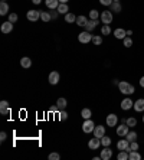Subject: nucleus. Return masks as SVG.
<instances>
[{
    "label": "nucleus",
    "instance_id": "nucleus-1",
    "mask_svg": "<svg viewBox=\"0 0 144 160\" xmlns=\"http://www.w3.org/2000/svg\"><path fill=\"white\" fill-rule=\"evenodd\" d=\"M118 88H120V92L124 94V95H131V94H134V91H135V88L130 82H127V81H120Z\"/></svg>",
    "mask_w": 144,
    "mask_h": 160
},
{
    "label": "nucleus",
    "instance_id": "nucleus-2",
    "mask_svg": "<svg viewBox=\"0 0 144 160\" xmlns=\"http://www.w3.org/2000/svg\"><path fill=\"white\" fill-rule=\"evenodd\" d=\"M94 128H95V124H94V121H92L91 118H88V120L84 121V124H82V131H84V133H87V134L94 133Z\"/></svg>",
    "mask_w": 144,
    "mask_h": 160
},
{
    "label": "nucleus",
    "instance_id": "nucleus-3",
    "mask_svg": "<svg viewBox=\"0 0 144 160\" xmlns=\"http://www.w3.org/2000/svg\"><path fill=\"white\" fill-rule=\"evenodd\" d=\"M101 22L104 23V25H110L112 23V12L110 10H104L101 13Z\"/></svg>",
    "mask_w": 144,
    "mask_h": 160
},
{
    "label": "nucleus",
    "instance_id": "nucleus-4",
    "mask_svg": "<svg viewBox=\"0 0 144 160\" xmlns=\"http://www.w3.org/2000/svg\"><path fill=\"white\" fill-rule=\"evenodd\" d=\"M78 41L81 43H89L92 41V35H89L88 31H85V32H81L78 35Z\"/></svg>",
    "mask_w": 144,
    "mask_h": 160
},
{
    "label": "nucleus",
    "instance_id": "nucleus-5",
    "mask_svg": "<svg viewBox=\"0 0 144 160\" xmlns=\"http://www.w3.org/2000/svg\"><path fill=\"white\" fill-rule=\"evenodd\" d=\"M26 17H27V20L30 22H36L41 19V12L39 10H29L26 13Z\"/></svg>",
    "mask_w": 144,
    "mask_h": 160
},
{
    "label": "nucleus",
    "instance_id": "nucleus-6",
    "mask_svg": "<svg viewBox=\"0 0 144 160\" xmlns=\"http://www.w3.org/2000/svg\"><path fill=\"white\" fill-rule=\"evenodd\" d=\"M128 131H130V127H128L125 123H122L121 126L117 127V134H118L120 137H125V136L128 134Z\"/></svg>",
    "mask_w": 144,
    "mask_h": 160
},
{
    "label": "nucleus",
    "instance_id": "nucleus-7",
    "mask_svg": "<svg viewBox=\"0 0 144 160\" xmlns=\"http://www.w3.org/2000/svg\"><path fill=\"white\" fill-rule=\"evenodd\" d=\"M100 146H101V139L95 137V136H94V139H91V140L88 141V147H89L91 150L100 149Z\"/></svg>",
    "mask_w": 144,
    "mask_h": 160
},
{
    "label": "nucleus",
    "instance_id": "nucleus-8",
    "mask_svg": "<svg viewBox=\"0 0 144 160\" xmlns=\"http://www.w3.org/2000/svg\"><path fill=\"white\" fill-rule=\"evenodd\" d=\"M117 123H118V117L115 114H108L107 116V126L108 127H115Z\"/></svg>",
    "mask_w": 144,
    "mask_h": 160
},
{
    "label": "nucleus",
    "instance_id": "nucleus-9",
    "mask_svg": "<svg viewBox=\"0 0 144 160\" xmlns=\"http://www.w3.org/2000/svg\"><path fill=\"white\" fill-rule=\"evenodd\" d=\"M13 31V23L10 20L4 22V23H1V32L4 33V35H9V33Z\"/></svg>",
    "mask_w": 144,
    "mask_h": 160
},
{
    "label": "nucleus",
    "instance_id": "nucleus-10",
    "mask_svg": "<svg viewBox=\"0 0 144 160\" xmlns=\"http://www.w3.org/2000/svg\"><path fill=\"white\" fill-rule=\"evenodd\" d=\"M133 105H134V101L131 100V98H124V100L121 101V108L124 110V111L133 108Z\"/></svg>",
    "mask_w": 144,
    "mask_h": 160
},
{
    "label": "nucleus",
    "instance_id": "nucleus-11",
    "mask_svg": "<svg viewBox=\"0 0 144 160\" xmlns=\"http://www.w3.org/2000/svg\"><path fill=\"white\" fill-rule=\"evenodd\" d=\"M49 84L51 85H56L58 82H59V72H56V71H52L51 74H49Z\"/></svg>",
    "mask_w": 144,
    "mask_h": 160
},
{
    "label": "nucleus",
    "instance_id": "nucleus-12",
    "mask_svg": "<svg viewBox=\"0 0 144 160\" xmlns=\"http://www.w3.org/2000/svg\"><path fill=\"white\" fill-rule=\"evenodd\" d=\"M101 160H110L112 157V150L108 147H104V150H101Z\"/></svg>",
    "mask_w": 144,
    "mask_h": 160
},
{
    "label": "nucleus",
    "instance_id": "nucleus-13",
    "mask_svg": "<svg viewBox=\"0 0 144 160\" xmlns=\"http://www.w3.org/2000/svg\"><path fill=\"white\" fill-rule=\"evenodd\" d=\"M94 136L98 137V139L104 137L105 136V127L104 126H95V128H94Z\"/></svg>",
    "mask_w": 144,
    "mask_h": 160
},
{
    "label": "nucleus",
    "instance_id": "nucleus-14",
    "mask_svg": "<svg viewBox=\"0 0 144 160\" xmlns=\"http://www.w3.org/2000/svg\"><path fill=\"white\" fill-rule=\"evenodd\" d=\"M9 113H10V108H9V103L3 100V101L0 103V114H1V116H6V114H9Z\"/></svg>",
    "mask_w": 144,
    "mask_h": 160
},
{
    "label": "nucleus",
    "instance_id": "nucleus-15",
    "mask_svg": "<svg viewBox=\"0 0 144 160\" xmlns=\"http://www.w3.org/2000/svg\"><path fill=\"white\" fill-rule=\"evenodd\" d=\"M45 4H46L48 9L54 10V9H58V6L61 4V1L59 0H45Z\"/></svg>",
    "mask_w": 144,
    "mask_h": 160
},
{
    "label": "nucleus",
    "instance_id": "nucleus-16",
    "mask_svg": "<svg viewBox=\"0 0 144 160\" xmlns=\"http://www.w3.org/2000/svg\"><path fill=\"white\" fill-rule=\"evenodd\" d=\"M133 108L137 111V113H143L144 111V100L143 98H140V100H137L135 103H134Z\"/></svg>",
    "mask_w": 144,
    "mask_h": 160
},
{
    "label": "nucleus",
    "instance_id": "nucleus-17",
    "mask_svg": "<svg viewBox=\"0 0 144 160\" xmlns=\"http://www.w3.org/2000/svg\"><path fill=\"white\" fill-rule=\"evenodd\" d=\"M128 147H130V141L127 139H122L117 143V149L120 150V151H121V150H127Z\"/></svg>",
    "mask_w": 144,
    "mask_h": 160
},
{
    "label": "nucleus",
    "instance_id": "nucleus-18",
    "mask_svg": "<svg viewBox=\"0 0 144 160\" xmlns=\"http://www.w3.org/2000/svg\"><path fill=\"white\" fill-rule=\"evenodd\" d=\"M20 66L25 68V69L30 68V66H32V59H30V58H27V56H23L22 59H20Z\"/></svg>",
    "mask_w": 144,
    "mask_h": 160
},
{
    "label": "nucleus",
    "instance_id": "nucleus-19",
    "mask_svg": "<svg viewBox=\"0 0 144 160\" xmlns=\"http://www.w3.org/2000/svg\"><path fill=\"white\" fill-rule=\"evenodd\" d=\"M114 36H115L117 39H124V38L127 36V31H124V29H121V28H118V29L114 31Z\"/></svg>",
    "mask_w": 144,
    "mask_h": 160
},
{
    "label": "nucleus",
    "instance_id": "nucleus-20",
    "mask_svg": "<svg viewBox=\"0 0 144 160\" xmlns=\"http://www.w3.org/2000/svg\"><path fill=\"white\" fill-rule=\"evenodd\" d=\"M56 105H58V108L59 110H65L68 105V101H67V98H58V101H56Z\"/></svg>",
    "mask_w": 144,
    "mask_h": 160
},
{
    "label": "nucleus",
    "instance_id": "nucleus-21",
    "mask_svg": "<svg viewBox=\"0 0 144 160\" xmlns=\"http://www.w3.org/2000/svg\"><path fill=\"white\" fill-rule=\"evenodd\" d=\"M7 13H9V4L6 1H1L0 3V15L1 16H6Z\"/></svg>",
    "mask_w": 144,
    "mask_h": 160
},
{
    "label": "nucleus",
    "instance_id": "nucleus-22",
    "mask_svg": "<svg viewBox=\"0 0 144 160\" xmlns=\"http://www.w3.org/2000/svg\"><path fill=\"white\" fill-rule=\"evenodd\" d=\"M97 25H98V19H97V20H88V23L85 25V29H87L88 32H92V31L95 29Z\"/></svg>",
    "mask_w": 144,
    "mask_h": 160
},
{
    "label": "nucleus",
    "instance_id": "nucleus-23",
    "mask_svg": "<svg viewBox=\"0 0 144 160\" xmlns=\"http://www.w3.org/2000/svg\"><path fill=\"white\" fill-rule=\"evenodd\" d=\"M128 159L130 160H140L141 159V154H140L137 150H131V151L128 153Z\"/></svg>",
    "mask_w": 144,
    "mask_h": 160
},
{
    "label": "nucleus",
    "instance_id": "nucleus-24",
    "mask_svg": "<svg viewBox=\"0 0 144 160\" xmlns=\"http://www.w3.org/2000/svg\"><path fill=\"white\" fill-rule=\"evenodd\" d=\"M77 23H78V26H84V28H85V25L88 23V19H87L85 16H78Z\"/></svg>",
    "mask_w": 144,
    "mask_h": 160
},
{
    "label": "nucleus",
    "instance_id": "nucleus-25",
    "mask_svg": "<svg viewBox=\"0 0 144 160\" xmlns=\"http://www.w3.org/2000/svg\"><path fill=\"white\" fill-rule=\"evenodd\" d=\"M111 12H115V13H120L121 12V4H120V1H112V4H111Z\"/></svg>",
    "mask_w": 144,
    "mask_h": 160
},
{
    "label": "nucleus",
    "instance_id": "nucleus-26",
    "mask_svg": "<svg viewBox=\"0 0 144 160\" xmlns=\"http://www.w3.org/2000/svg\"><path fill=\"white\" fill-rule=\"evenodd\" d=\"M125 124L128 126V127H135L137 126V120H135V117H128L127 120H125Z\"/></svg>",
    "mask_w": 144,
    "mask_h": 160
},
{
    "label": "nucleus",
    "instance_id": "nucleus-27",
    "mask_svg": "<svg viewBox=\"0 0 144 160\" xmlns=\"http://www.w3.org/2000/svg\"><path fill=\"white\" fill-rule=\"evenodd\" d=\"M65 22L74 23V22H77V16H75L74 13H67V15H65Z\"/></svg>",
    "mask_w": 144,
    "mask_h": 160
},
{
    "label": "nucleus",
    "instance_id": "nucleus-28",
    "mask_svg": "<svg viewBox=\"0 0 144 160\" xmlns=\"http://www.w3.org/2000/svg\"><path fill=\"white\" fill-rule=\"evenodd\" d=\"M41 19H42V22L52 20V17H51V13H49V12H41Z\"/></svg>",
    "mask_w": 144,
    "mask_h": 160
},
{
    "label": "nucleus",
    "instance_id": "nucleus-29",
    "mask_svg": "<svg viewBox=\"0 0 144 160\" xmlns=\"http://www.w3.org/2000/svg\"><path fill=\"white\" fill-rule=\"evenodd\" d=\"M81 116H82V118L88 120V118H91V116H92V113H91V110H89V108H84V110L81 111Z\"/></svg>",
    "mask_w": 144,
    "mask_h": 160
},
{
    "label": "nucleus",
    "instance_id": "nucleus-30",
    "mask_svg": "<svg viewBox=\"0 0 144 160\" xmlns=\"http://www.w3.org/2000/svg\"><path fill=\"white\" fill-rule=\"evenodd\" d=\"M56 10L59 12V13H64V15H67V12H68V4L67 3H61L59 6H58V9Z\"/></svg>",
    "mask_w": 144,
    "mask_h": 160
},
{
    "label": "nucleus",
    "instance_id": "nucleus-31",
    "mask_svg": "<svg viewBox=\"0 0 144 160\" xmlns=\"http://www.w3.org/2000/svg\"><path fill=\"white\" fill-rule=\"evenodd\" d=\"M125 139L128 140L130 143H131V141H135V139H137V133H135V131H128V134L125 136Z\"/></svg>",
    "mask_w": 144,
    "mask_h": 160
},
{
    "label": "nucleus",
    "instance_id": "nucleus-32",
    "mask_svg": "<svg viewBox=\"0 0 144 160\" xmlns=\"http://www.w3.org/2000/svg\"><path fill=\"white\" fill-rule=\"evenodd\" d=\"M122 41H124V46H125V48H131V46H133V39H131V36H125Z\"/></svg>",
    "mask_w": 144,
    "mask_h": 160
},
{
    "label": "nucleus",
    "instance_id": "nucleus-33",
    "mask_svg": "<svg viewBox=\"0 0 144 160\" xmlns=\"http://www.w3.org/2000/svg\"><path fill=\"white\" fill-rule=\"evenodd\" d=\"M117 159H118V160H127V159H128V151H125V150H121V151L118 153Z\"/></svg>",
    "mask_w": 144,
    "mask_h": 160
},
{
    "label": "nucleus",
    "instance_id": "nucleus-34",
    "mask_svg": "<svg viewBox=\"0 0 144 160\" xmlns=\"http://www.w3.org/2000/svg\"><path fill=\"white\" fill-rule=\"evenodd\" d=\"M101 144H102L104 147H108V146L111 144V139H110V137H107V136L101 137Z\"/></svg>",
    "mask_w": 144,
    "mask_h": 160
},
{
    "label": "nucleus",
    "instance_id": "nucleus-35",
    "mask_svg": "<svg viewBox=\"0 0 144 160\" xmlns=\"http://www.w3.org/2000/svg\"><path fill=\"white\" fill-rule=\"evenodd\" d=\"M89 17H91V20H97V19L100 17V13H98V10H91V12H89Z\"/></svg>",
    "mask_w": 144,
    "mask_h": 160
},
{
    "label": "nucleus",
    "instance_id": "nucleus-36",
    "mask_svg": "<svg viewBox=\"0 0 144 160\" xmlns=\"http://www.w3.org/2000/svg\"><path fill=\"white\" fill-rule=\"evenodd\" d=\"M101 33H102V35H110V33H111L110 25H104V26L101 28Z\"/></svg>",
    "mask_w": 144,
    "mask_h": 160
},
{
    "label": "nucleus",
    "instance_id": "nucleus-37",
    "mask_svg": "<svg viewBox=\"0 0 144 160\" xmlns=\"http://www.w3.org/2000/svg\"><path fill=\"white\" fill-rule=\"evenodd\" d=\"M91 42L94 43V45H97V46H98V45H101V43H102V39H101V36H98V35H97V36H92V41H91Z\"/></svg>",
    "mask_w": 144,
    "mask_h": 160
},
{
    "label": "nucleus",
    "instance_id": "nucleus-38",
    "mask_svg": "<svg viewBox=\"0 0 144 160\" xmlns=\"http://www.w3.org/2000/svg\"><path fill=\"white\" fill-rule=\"evenodd\" d=\"M67 118H68V113L65 110H61V113H59V120H61V121H65Z\"/></svg>",
    "mask_w": 144,
    "mask_h": 160
},
{
    "label": "nucleus",
    "instance_id": "nucleus-39",
    "mask_svg": "<svg viewBox=\"0 0 144 160\" xmlns=\"http://www.w3.org/2000/svg\"><path fill=\"white\" fill-rule=\"evenodd\" d=\"M51 13V17H52V20H55V19H58V16H59V12L56 10V9H54L52 12H49Z\"/></svg>",
    "mask_w": 144,
    "mask_h": 160
},
{
    "label": "nucleus",
    "instance_id": "nucleus-40",
    "mask_svg": "<svg viewBox=\"0 0 144 160\" xmlns=\"http://www.w3.org/2000/svg\"><path fill=\"white\" fill-rule=\"evenodd\" d=\"M9 20H10L12 23H14V22L17 20V15H16V13H10V15H9Z\"/></svg>",
    "mask_w": 144,
    "mask_h": 160
},
{
    "label": "nucleus",
    "instance_id": "nucleus-41",
    "mask_svg": "<svg viewBox=\"0 0 144 160\" xmlns=\"http://www.w3.org/2000/svg\"><path fill=\"white\" fill-rule=\"evenodd\" d=\"M49 159L51 160H59L61 159V156H59L58 153H51V154H49Z\"/></svg>",
    "mask_w": 144,
    "mask_h": 160
},
{
    "label": "nucleus",
    "instance_id": "nucleus-42",
    "mask_svg": "<svg viewBox=\"0 0 144 160\" xmlns=\"http://www.w3.org/2000/svg\"><path fill=\"white\" fill-rule=\"evenodd\" d=\"M112 1H114V0H100V3L101 4H104V6H111Z\"/></svg>",
    "mask_w": 144,
    "mask_h": 160
},
{
    "label": "nucleus",
    "instance_id": "nucleus-43",
    "mask_svg": "<svg viewBox=\"0 0 144 160\" xmlns=\"http://www.w3.org/2000/svg\"><path fill=\"white\" fill-rule=\"evenodd\" d=\"M130 149L131 150H138V144H137L135 141H131V143H130Z\"/></svg>",
    "mask_w": 144,
    "mask_h": 160
},
{
    "label": "nucleus",
    "instance_id": "nucleus-44",
    "mask_svg": "<svg viewBox=\"0 0 144 160\" xmlns=\"http://www.w3.org/2000/svg\"><path fill=\"white\" fill-rule=\"evenodd\" d=\"M6 137H7V134H6L4 131H1V133H0V141H4Z\"/></svg>",
    "mask_w": 144,
    "mask_h": 160
},
{
    "label": "nucleus",
    "instance_id": "nucleus-45",
    "mask_svg": "<svg viewBox=\"0 0 144 160\" xmlns=\"http://www.w3.org/2000/svg\"><path fill=\"white\" fill-rule=\"evenodd\" d=\"M49 111H51V113H58V111H59V108H58V105H54V107H51V108H49Z\"/></svg>",
    "mask_w": 144,
    "mask_h": 160
},
{
    "label": "nucleus",
    "instance_id": "nucleus-46",
    "mask_svg": "<svg viewBox=\"0 0 144 160\" xmlns=\"http://www.w3.org/2000/svg\"><path fill=\"white\" fill-rule=\"evenodd\" d=\"M140 85L144 88V76H141V78H140Z\"/></svg>",
    "mask_w": 144,
    "mask_h": 160
},
{
    "label": "nucleus",
    "instance_id": "nucleus-47",
    "mask_svg": "<svg viewBox=\"0 0 144 160\" xmlns=\"http://www.w3.org/2000/svg\"><path fill=\"white\" fill-rule=\"evenodd\" d=\"M112 84H114V85H118V84H120V81H118V79H114V81H112Z\"/></svg>",
    "mask_w": 144,
    "mask_h": 160
},
{
    "label": "nucleus",
    "instance_id": "nucleus-48",
    "mask_svg": "<svg viewBox=\"0 0 144 160\" xmlns=\"http://www.w3.org/2000/svg\"><path fill=\"white\" fill-rule=\"evenodd\" d=\"M32 1H33L35 4H41V1H42V0H32Z\"/></svg>",
    "mask_w": 144,
    "mask_h": 160
},
{
    "label": "nucleus",
    "instance_id": "nucleus-49",
    "mask_svg": "<svg viewBox=\"0 0 144 160\" xmlns=\"http://www.w3.org/2000/svg\"><path fill=\"white\" fill-rule=\"evenodd\" d=\"M133 35V31H127V36H131Z\"/></svg>",
    "mask_w": 144,
    "mask_h": 160
},
{
    "label": "nucleus",
    "instance_id": "nucleus-50",
    "mask_svg": "<svg viewBox=\"0 0 144 160\" xmlns=\"http://www.w3.org/2000/svg\"><path fill=\"white\" fill-rule=\"evenodd\" d=\"M61 3H68V0H59Z\"/></svg>",
    "mask_w": 144,
    "mask_h": 160
},
{
    "label": "nucleus",
    "instance_id": "nucleus-51",
    "mask_svg": "<svg viewBox=\"0 0 144 160\" xmlns=\"http://www.w3.org/2000/svg\"><path fill=\"white\" fill-rule=\"evenodd\" d=\"M114 1H120V0H114Z\"/></svg>",
    "mask_w": 144,
    "mask_h": 160
},
{
    "label": "nucleus",
    "instance_id": "nucleus-52",
    "mask_svg": "<svg viewBox=\"0 0 144 160\" xmlns=\"http://www.w3.org/2000/svg\"><path fill=\"white\" fill-rule=\"evenodd\" d=\"M143 123H144V116H143Z\"/></svg>",
    "mask_w": 144,
    "mask_h": 160
},
{
    "label": "nucleus",
    "instance_id": "nucleus-53",
    "mask_svg": "<svg viewBox=\"0 0 144 160\" xmlns=\"http://www.w3.org/2000/svg\"><path fill=\"white\" fill-rule=\"evenodd\" d=\"M1 1H6V0H1Z\"/></svg>",
    "mask_w": 144,
    "mask_h": 160
}]
</instances>
